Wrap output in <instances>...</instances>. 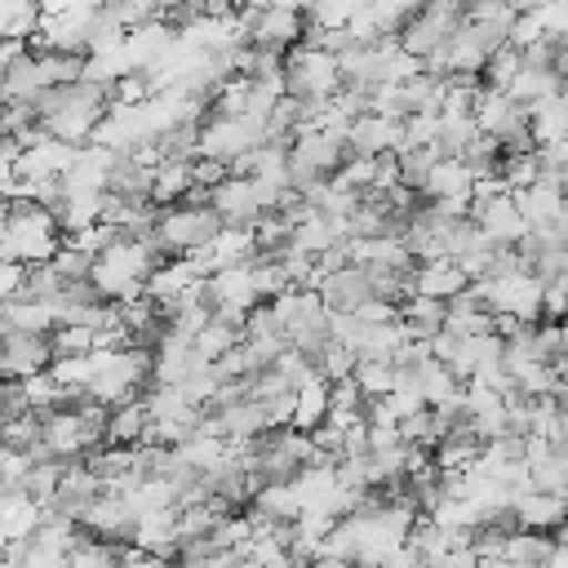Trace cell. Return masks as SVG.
<instances>
[{
    "mask_svg": "<svg viewBox=\"0 0 568 568\" xmlns=\"http://www.w3.org/2000/svg\"><path fill=\"white\" fill-rule=\"evenodd\" d=\"M142 435H146V408H142V399L115 404V408L106 413L102 439H106L111 448H138V444H142Z\"/></svg>",
    "mask_w": 568,
    "mask_h": 568,
    "instance_id": "2e32d148",
    "label": "cell"
},
{
    "mask_svg": "<svg viewBox=\"0 0 568 568\" xmlns=\"http://www.w3.org/2000/svg\"><path fill=\"white\" fill-rule=\"evenodd\" d=\"M510 515L524 532H546V528H559L564 519V497H550V493H519L510 497Z\"/></svg>",
    "mask_w": 568,
    "mask_h": 568,
    "instance_id": "5bb4252c",
    "label": "cell"
},
{
    "mask_svg": "<svg viewBox=\"0 0 568 568\" xmlns=\"http://www.w3.org/2000/svg\"><path fill=\"white\" fill-rule=\"evenodd\" d=\"M231 346H240V328H231V324H222V320H209V324L191 337V351H195V359H204V364H217Z\"/></svg>",
    "mask_w": 568,
    "mask_h": 568,
    "instance_id": "ac0fdd59",
    "label": "cell"
},
{
    "mask_svg": "<svg viewBox=\"0 0 568 568\" xmlns=\"http://www.w3.org/2000/svg\"><path fill=\"white\" fill-rule=\"evenodd\" d=\"M124 550H115L111 541H80L71 555H67V568H115Z\"/></svg>",
    "mask_w": 568,
    "mask_h": 568,
    "instance_id": "44dd1931",
    "label": "cell"
},
{
    "mask_svg": "<svg viewBox=\"0 0 568 568\" xmlns=\"http://www.w3.org/2000/svg\"><path fill=\"white\" fill-rule=\"evenodd\" d=\"M559 182L564 178H537L524 191H510V200H515V209H519V217H524L528 231H541V226L564 222V191H559Z\"/></svg>",
    "mask_w": 568,
    "mask_h": 568,
    "instance_id": "8992f818",
    "label": "cell"
},
{
    "mask_svg": "<svg viewBox=\"0 0 568 568\" xmlns=\"http://www.w3.org/2000/svg\"><path fill=\"white\" fill-rule=\"evenodd\" d=\"M155 271V244L151 235L133 240V235H115L89 266V284L98 293V302L124 306L146 297V275Z\"/></svg>",
    "mask_w": 568,
    "mask_h": 568,
    "instance_id": "6da1fadb",
    "label": "cell"
},
{
    "mask_svg": "<svg viewBox=\"0 0 568 568\" xmlns=\"http://www.w3.org/2000/svg\"><path fill=\"white\" fill-rule=\"evenodd\" d=\"M280 75H284V93L297 102H328L342 89L337 53H328L320 44H293L280 58Z\"/></svg>",
    "mask_w": 568,
    "mask_h": 568,
    "instance_id": "3957f363",
    "label": "cell"
},
{
    "mask_svg": "<svg viewBox=\"0 0 568 568\" xmlns=\"http://www.w3.org/2000/svg\"><path fill=\"white\" fill-rule=\"evenodd\" d=\"M559 546V537H546V532H506L501 537V559L510 568H541L550 559V550Z\"/></svg>",
    "mask_w": 568,
    "mask_h": 568,
    "instance_id": "e0dca14e",
    "label": "cell"
},
{
    "mask_svg": "<svg viewBox=\"0 0 568 568\" xmlns=\"http://www.w3.org/2000/svg\"><path fill=\"white\" fill-rule=\"evenodd\" d=\"M324 413H328V382L324 377H302L293 386V413H288V430L297 435H311L315 426H324Z\"/></svg>",
    "mask_w": 568,
    "mask_h": 568,
    "instance_id": "8fae6325",
    "label": "cell"
},
{
    "mask_svg": "<svg viewBox=\"0 0 568 568\" xmlns=\"http://www.w3.org/2000/svg\"><path fill=\"white\" fill-rule=\"evenodd\" d=\"M342 146H351V151H355V155H364V160L399 155V120H382V115L364 111V115H355V120H351V129H346V142H342Z\"/></svg>",
    "mask_w": 568,
    "mask_h": 568,
    "instance_id": "ba28073f",
    "label": "cell"
},
{
    "mask_svg": "<svg viewBox=\"0 0 568 568\" xmlns=\"http://www.w3.org/2000/svg\"><path fill=\"white\" fill-rule=\"evenodd\" d=\"M351 382H355V390L364 395V404H373V399H382V395L395 386V364H382V359H355Z\"/></svg>",
    "mask_w": 568,
    "mask_h": 568,
    "instance_id": "d6986e66",
    "label": "cell"
},
{
    "mask_svg": "<svg viewBox=\"0 0 568 568\" xmlns=\"http://www.w3.org/2000/svg\"><path fill=\"white\" fill-rule=\"evenodd\" d=\"M53 351L49 337H22V333H0V382H22L40 368H49Z\"/></svg>",
    "mask_w": 568,
    "mask_h": 568,
    "instance_id": "52a82bcc",
    "label": "cell"
},
{
    "mask_svg": "<svg viewBox=\"0 0 568 568\" xmlns=\"http://www.w3.org/2000/svg\"><path fill=\"white\" fill-rule=\"evenodd\" d=\"M22 280H27V271L0 257V306H4V302H13V297L22 293Z\"/></svg>",
    "mask_w": 568,
    "mask_h": 568,
    "instance_id": "7402d4cb",
    "label": "cell"
},
{
    "mask_svg": "<svg viewBox=\"0 0 568 568\" xmlns=\"http://www.w3.org/2000/svg\"><path fill=\"white\" fill-rule=\"evenodd\" d=\"M470 186H475V173L466 160L457 155H439L426 178H422V195L435 204V200H470Z\"/></svg>",
    "mask_w": 568,
    "mask_h": 568,
    "instance_id": "9c48e42d",
    "label": "cell"
},
{
    "mask_svg": "<svg viewBox=\"0 0 568 568\" xmlns=\"http://www.w3.org/2000/svg\"><path fill=\"white\" fill-rule=\"evenodd\" d=\"M75 524H84V528H93V532H102L106 541H115V537H129V528H133V519H129V510H124V501L115 497V493H102V497H93L80 515H75Z\"/></svg>",
    "mask_w": 568,
    "mask_h": 568,
    "instance_id": "9a60e30c",
    "label": "cell"
},
{
    "mask_svg": "<svg viewBox=\"0 0 568 568\" xmlns=\"http://www.w3.org/2000/svg\"><path fill=\"white\" fill-rule=\"evenodd\" d=\"M115 568H173L169 559H155V555H138V550H124Z\"/></svg>",
    "mask_w": 568,
    "mask_h": 568,
    "instance_id": "603a6c76",
    "label": "cell"
},
{
    "mask_svg": "<svg viewBox=\"0 0 568 568\" xmlns=\"http://www.w3.org/2000/svg\"><path fill=\"white\" fill-rule=\"evenodd\" d=\"M524 129H528V142L532 146L564 142V129H568V102H564V93H550V98L532 102L524 111Z\"/></svg>",
    "mask_w": 568,
    "mask_h": 568,
    "instance_id": "7c38bea8",
    "label": "cell"
},
{
    "mask_svg": "<svg viewBox=\"0 0 568 568\" xmlns=\"http://www.w3.org/2000/svg\"><path fill=\"white\" fill-rule=\"evenodd\" d=\"M49 351L53 355H89L93 351V328H84V324H58L49 333Z\"/></svg>",
    "mask_w": 568,
    "mask_h": 568,
    "instance_id": "ffe728a7",
    "label": "cell"
},
{
    "mask_svg": "<svg viewBox=\"0 0 568 568\" xmlns=\"http://www.w3.org/2000/svg\"><path fill=\"white\" fill-rule=\"evenodd\" d=\"M262 142H266V129H262V124L213 115V120L200 129V138H195V160H213V164L231 169L235 160H244V155H248L253 146H262Z\"/></svg>",
    "mask_w": 568,
    "mask_h": 568,
    "instance_id": "5b68a950",
    "label": "cell"
},
{
    "mask_svg": "<svg viewBox=\"0 0 568 568\" xmlns=\"http://www.w3.org/2000/svg\"><path fill=\"white\" fill-rule=\"evenodd\" d=\"M222 222H217V213L209 209V204H186V209H160L155 213V222H151V244L155 248H173V253H195L204 240H213V231H217Z\"/></svg>",
    "mask_w": 568,
    "mask_h": 568,
    "instance_id": "277c9868",
    "label": "cell"
},
{
    "mask_svg": "<svg viewBox=\"0 0 568 568\" xmlns=\"http://www.w3.org/2000/svg\"><path fill=\"white\" fill-rule=\"evenodd\" d=\"M408 284H413V297H430V302H453L462 288H466V275L457 271V262H448V257H439V262H422L413 275H408Z\"/></svg>",
    "mask_w": 568,
    "mask_h": 568,
    "instance_id": "30bf717a",
    "label": "cell"
},
{
    "mask_svg": "<svg viewBox=\"0 0 568 568\" xmlns=\"http://www.w3.org/2000/svg\"><path fill=\"white\" fill-rule=\"evenodd\" d=\"M58 248H62V235H58V222L49 209H36L27 200L4 209V217H0V257L4 262L31 271V266L53 262Z\"/></svg>",
    "mask_w": 568,
    "mask_h": 568,
    "instance_id": "7a4b0ae2",
    "label": "cell"
},
{
    "mask_svg": "<svg viewBox=\"0 0 568 568\" xmlns=\"http://www.w3.org/2000/svg\"><path fill=\"white\" fill-rule=\"evenodd\" d=\"M0 328L4 333H22V337H49L53 333V311H49V302L13 297V302L0 306Z\"/></svg>",
    "mask_w": 568,
    "mask_h": 568,
    "instance_id": "4fadbf2b",
    "label": "cell"
}]
</instances>
